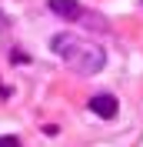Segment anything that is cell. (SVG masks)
<instances>
[{
  "instance_id": "5b68a950",
  "label": "cell",
  "mask_w": 143,
  "mask_h": 147,
  "mask_svg": "<svg viewBox=\"0 0 143 147\" xmlns=\"http://www.w3.org/2000/svg\"><path fill=\"white\" fill-rule=\"evenodd\" d=\"M10 60H13V64H17V60H20V64H27V54H20V50H13V54H10Z\"/></svg>"
},
{
  "instance_id": "3957f363",
  "label": "cell",
  "mask_w": 143,
  "mask_h": 147,
  "mask_svg": "<svg viewBox=\"0 0 143 147\" xmlns=\"http://www.w3.org/2000/svg\"><path fill=\"white\" fill-rule=\"evenodd\" d=\"M50 10L63 20H83V13H87L77 0H50Z\"/></svg>"
},
{
  "instance_id": "277c9868",
  "label": "cell",
  "mask_w": 143,
  "mask_h": 147,
  "mask_svg": "<svg viewBox=\"0 0 143 147\" xmlns=\"http://www.w3.org/2000/svg\"><path fill=\"white\" fill-rule=\"evenodd\" d=\"M0 147H23L17 137H0Z\"/></svg>"
},
{
  "instance_id": "8992f818",
  "label": "cell",
  "mask_w": 143,
  "mask_h": 147,
  "mask_svg": "<svg viewBox=\"0 0 143 147\" xmlns=\"http://www.w3.org/2000/svg\"><path fill=\"white\" fill-rule=\"evenodd\" d=\"M3 24H7V20H3V17H0V27H3Z\"/></svg>"
},
{
  "instance_id": "7a4b0ae2",
  "label": "cell",
  "mask_w": 143,
  "mask_h": 147,
  "mask_svg": "<svg viewBox=\"0 0 143 147\" xmlns=\"http://www.w3.org/2000/svg\"><path fill=\"white\" fill-rule=\"evenodd\" d=\"M90 110H93L97 117H103V120H113L116 110H120V104H116L113 94H97V97H90Z\"/></svg>"
},
{
  "instance_id": "6da1fadb",
  "label": "cell",
  "mask_w": 143,
  "mask_h": 147,
  "mask_svg": "<svg viewBox=\"0 0 143 147\" xmlns=\"http://www.w3.org/2000/svg\"><path fill=\"white\" fill-rule=\"evenodd\" d=\"M53 54L63 57L67 64L73 67L77 74H97L103 70V64H107V54H103V47L90 44V40H77V37H67V34H57L53 37Z\"/></svg>"
}]
</instances>
